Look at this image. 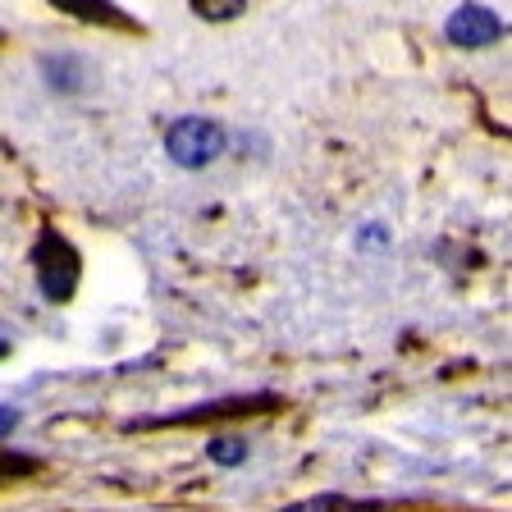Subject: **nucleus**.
<instances>
[{
	"instance_id": "nucleus-6",
	"label": "nucleus",
	"mask_w": 512,
	"mask_h": 512,
	"mask_svg": "<svg viewBox=\"0 0 512 512\" xmlns=\"http://www.w3.org/2000/svg\"><path fill=\"white\" fill-rule=\"evenodd\" d=\"M206 453H211V462H220V467H238V462H247V439H238V435H215Z\"/></svg>"
},
{
	"instance_id": "nucleus-9",
	"label": "nucleus",
	"mask_w": 512,
	"mask_h": 512,
	"mask_svg": "<svg viewBox=\"0 0 512 512\" xmlns=\"http://www.w3.org/2000/svg\"><path fill=\"white\" fill-rule=\"evenodd\" d=\"M0 352H5V343H0Z\"/></svg>"
},
{
	"instance_id": "nucleus-1",
	"label": "nucleus",
	"mask_w": 512,
	"mask_h": 512,
	"mask_svg": "<svg viewBox=\"0 0 512 512\" xmlns=\"http://www.w3.org/2000/svg\"><path fill=\"white\" fill-rule=\"evenodd\" d=\"M224 147H229V133L206 115H183L165 133V151L183 170H206L215 156H224Z\"/></svg>"
},
{
	"instance_id": "nucleus-8",
	"label": "nucleus",
	"mask_w": 512,
	"mask_h": 512,
	"mask_svg": "<svg viewBox=\"0 0 512 512\" xmlns=\"http://www.w3.org/2000/svg\"><path fill=\"white\" fill-rule=\"evenodd\" d=\"M14 426H19V412H14V407H0V439L14 435Z\"/></svg>"
},
{
	"instance_id": "nucleus-4",
	"label": "nucleus",
	"mask_w": 512,
	"mask_h": 512,
	"mask_svg": "<svg viewBox=\"0 0 512 512\" xmlns=\"http://www.w3.org/2000/svg\"><path fill=\"white\" fill-rule=\"evenodd\" d=\"M42 69H46V83H51L55 92H83V83H87V69L78 55H46Z\"/></svg>"
},
{
	"instance_id": "nucleus-3",
	"label": "nucleus",
	"mask_w": 512,
	"mask_h": 512,
	"mask_svg": "<svg viewBox=\"0 0 512 512\" xmlns=\"http://www.w3.org/2000/svg\"><path fill=\"white\" fill-rule=\"evenodd\" d=\"M444 37L453 46H462V51H480V46H494L503 37V19L490 10V5L467 0V5H458V10L448 14Z\"/></svg>"
},
{
	"instance_id": "nucleus-5",
	"label": "nucleus",
	"mask_w": 512,
	"mask_h": 512,
	"mask_svg": "<svg viewBox=\"0 0 512 512\" xmlns=\"http://www.w3.org/2000/svg\"><path fill=\"white\" fill-rule=\"evenodd\" d=\"M51 5L78 14V19H87V23H115V28H128V14L119 10V5H110V0H51Z\"/></svg>"
},
{
	"instance_id": "nucleus-7",
	"label": "nucleus",
	"mask_w": 512,
	"mask_h": 512,
	"mask_svg": "<svg viewBox=\"0 0 512 512\" xmlns=\"http://www.w3.org/2000/svg\"><path fill=\"white\" fill-rule=\"evenodd\" d=\"M192 10L211 23H224V19H238L247 10V0H192Z\"/></svg>"
},
{
	"instance_id": "nucleus-2",
	"label": "nucleus",
	"mask_w": 512,
	"mask_h": 512,
	"mask_svg": "<svg viewBox=\"0 0 512 512\" xmlns=\"http://www.w3.org/2000/svg\"><path fill=\"white\" fill-rule=\"evenodd\" d=\"M32 266H37V284L51 302H64L78 288V252L55 229H46L42 243L32 247Z\"/></svg>"
}]
</instances>
